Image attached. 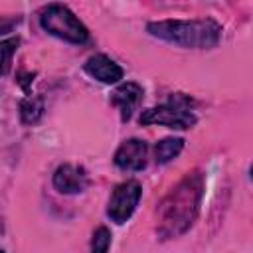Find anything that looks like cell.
Listing matches in <instances>:
<instances>
[{
  "instance_id": "obj_1",
  "label": "cell",
  "mask_w": 253,
  "mask_h": 253,
  "mask_svg": "<svg viewBox=\"0 0 253 253\" xmlns=\"http://www.w3.org/2000/svg\"><path fill=\"white\" fill-rule=\"evenodd\" d=\"M204 192V178L200 172L188 174L158 208V233L168 239L184 233L194 223Z\"/></svg>"
},
{
  "instance_id": "obj_2",
  "label": "cell",
  "mask_w": 253,
  "mask_h": 253,
  "mask_svg": "<svg viewBox=\"0 0 253 253\" xmlns=\"http://www.w3.org/2000/svg\"><path fill=\"white\" fill-rule=\"evenodd\" d=\"M148 32L154 38L166 40L182 47H213L221 38V26L210 18L206 20H160L150 22Z\"/></svg>"
},
{
  "instance_id": "obj_3",
  "label": "cell",
  "mask_w": 253,
  "mask_h": 253,
  "mask_svg": "<svg viewBox=\"0 0 253 253\" xmlns=\"http://www.w3.org/2000/svg\"><path fill=\"white\" fill-rule=\"evenodd\" d=\"M40 26L47 34L71 43H85L89 40L87 28L63 4H49L47 8H43L40 14Z\"/></svg>"
},
{
  "instance_id": "obj_4",
  "label": "cell",
  "mask_w": 253,
  "mask_h": 253,
  "mask_svg": "<svg viewBox=\"0 0 253 253\" xmlns=\"http://www.w3.org/2000/svg\"><path fill=\"white\" fill-rule=\"evenodd\" d=\"M192 101L184 95H172L168 103L148 109L140 115V125H164L168 128H190L196 125V115L190 111Z\"/></svg>"
},
{
  "instance_id": "obj_5",
  "label": "cell",
  "mask_w": 253,
  "mask_h": 253,
  "mask_svg": "<svg viewBox=\"0 0 253 253\" xmlns=\"http://www.w3.org/2000/svg\"><path fill=\"white\" fill-rule=\"evenodd\" d=\"M140 194H142V188L136 180H126V182L119 184L109 200V208H107L109 217L115 223H125L136 210Z\"/></svg>"
},
{
  "instance_id": "obj_6",
  "label": "cell",
  "mask_w": 253,
  "mask_h": 253,
  "mask_svg": "<svg viewBox=\"0 0 253 253\" xmlns=\"http://www.w3.org/2000/svg\"><path fill=\"white\" fill-rule=\"evenodd\" d=\"M146 154H148V146L144 140L128 138L115 152V164L121 170L136 172V170H142L146 166Z\"/></svg>"
},
{
  "instance_id": "obj_7",
  "label": "cell",
  "mask_w": 253,
  "mask_h": 253,
  "mask_svg": "<svg viewBox=\"0 0 253 253\" xmlns=\"http://www.w3.org/2000/svg\"><path fill=\"white\" fill-rule=\"evenodd\" d=\"M87 184H89V176L81 166L61 164L53 172V186L61 194H79L87 188Z\"/></svg>"
},
{
  "instance_id": "obj_8",
  "label": "cell",
  "mask_w": 253,
  "mask_h": 253,
  "mask_svg": "<svg viewBox=\"0 0 253 253\" xmlns=\"http://www.w3.org/2000/svg\"><path fill=\"white\" fill-rule=\"evenodd\" d=\"M85 71H87V75H91L93 79H97L101 83H117L123 79V67L103 53L89 57L85 63Z\"/></svg>"
},
{
  "instance_id": "obj_9",
  "label": "cell",
  "mask_w": 253,
  "mask_h": 253,
  "mask_svg": "<svg viewBox=\"0 0 253 253\" xmlns=\"http://www.w3.org/2000/svg\"><path fill=\"white\" fill-rule=\"evenodd\" d=\"M140 99H142V87H140L138 83L126 81V83L119 85V87L113 91L111 103H113L115 107H119L123 121H128L130 115H132V111H134L136 105L140 103Z\"/></svg>"
},
{
  "instance_id": "obj_10",
  "label": "cell",
  "mask_w": 253,
  "mask_h": 253,
  "mask_svg": "<svg viewBox=\"0 0 253 253\" xmlns=\"http://www.w3.org/2000/svg\"><path fill=\"white\" fill-rule=\"evenodd\" d=\"M43 115V99L38 97V95H32V97H26L20 105V117H22V123L24 125H34L42 119Z\"/></svg>"
},
{
  "instance_id": "obj_11",
  "label": "cell",
  "mask_w": 253,
  "mask_h": 253,
  "mask_svg": "<svg viewBox=\"0 0 253 253\" xmlns=\"http://www.w3.org/2000/svg\"><path fill=\"white\" fill-rule=\"evenodd\" d=\"M184 148V140L182 138H164L156 144L154 154H156V162L158 164H166L172 158H176Z\"/></svg>"
},
{
  "instance_id": "obj_12",
  "label": "cell",
  "mask_w": 253,
  "mask_h": 253,
  "mask_svg": "<svg viewBox=\"0 0 253 253\" xmlns=\"http://www.w3.org/2000/svg\"><path fill=\"white\" fill-rule=\"evenodd\" d=\"M18 47V40L10 38L0 42V75H6L10 71V63H12V55Z\"/></svg>"
},
{
  "instance_id": "obj_13",
  "label": "cell",
  "mask_w": 253,
  "mask_h": 253,
  "mask_svg": "<svg viewBox=\"0 0 253 253\" xmlns=\"http://www.w3.org/2000/svg\"><path fill=\"white\" fill-rule=\"evenodd\" d=\"M111 247V231L107 227H99L91 239V253H107Z\"/></svg>"
},
{
  "instance_id": "obj_14",
  "label": "cell",
  "mask_w": 253,
  "mask_h": 253,
  "mask_svg": "<svg viewBox=\"0 0 253 253\" xmlns=\"http://www.w3.org/2000/svg\"><path fill=\"white\" fill-rule=\"evenodd\" d=\"M0 253H4V251H2V249H0Z\"/></svg>"
}]
</instances>
